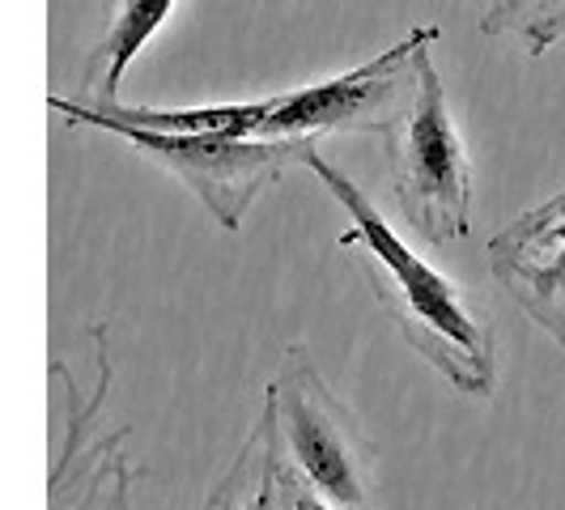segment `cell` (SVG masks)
<instances>
[{
	"label": "cell",
	"mask_w": 565,
	"mask_h": 510,
	"mask_svg": "<svg viewBox=\"0 0 565 510\" xmlns=\"http://www.w3.org/2000/svg\"><path fill=\"white\" fill-rule=\"evenodd\" d=\"M323 137H311L302 149V167L328 188L349 217L340 234V252H353L358 268L366 273L379 307L392 315L396 332L429 366L438 370L455 392L463 396H489L498 383V332L481 302L455 285L443 268H434L396 226L374 209V200L319 149Z\"/></svg>",
	"instance_id": "obj_1"
},
{
	"label": "cell",
	"mask_w": 565,
	"mask_h": 510,
	"mask_svg": "<svg viewBox=\"0 0 565 510\" xmlns=\"http://www.w3.org/2000/svg\"><path fill=\"white\" fill-rule=\"evenodd\" d=\"M484 255L493 281L565 349V188L507 222Z\"/></svg>",
	"instance_id": "obj_6"
},
{
	"label": "cell",
	"mask_w": 565,
	"mask_h": 510,
	"mask_svg": "<svg viewBox=\"0 0 565 510\" xmlns=\"http://www.w3.org/2000/svg\"><path fill=\"white\" fill-rule=\"evenodd\" d=\"M481 30L489 39H519L527 56H544L565 39V0H484Z\"/></svg>",
	"instance_id": "obj_9"
},
{
	"label": "cell",
	"mask_w": 565,
	"mask_h": 510,
	"mask_svg": "<svg viewBox=\"0 0 565 510\" xmlns=\"http://www.w3.org/2000/svg\"><path fill=\"white\" fill-rule=\"evenodd\" d=\"M277 510H349V507H340L328 493H319L294 464H285L281 455V498H277Z\"/></svg>",
	"instance_id": "obj_10"
},
{
	"label": "cell",
	"mask_w": 565,
	"mask_h": 510,
	"mask_svg": "<svg viewBox=\"0 0 565 510\" xmlns=\"http://www.w3.org/2000/svg\"><path fill=\"white\" fill-rule=\"evenodd\" d=\"M277 498H281V443H277V422L264 404L247 443L204 493L200 510H277Z\"/></svg>",
	"instance_id": "obj_8"
},
{
	"label": "cell",
	"mask_w": 565,
	"mask_h": 510,
	"mask_svg": "<svg viewBox=\"0 0 565 510\" xmlns=\"http://www.w3.org/2000/svg\"><path fill=\"white\" fill-rule=\"evenodd\" d=\"M443 39L438 26H413L396 47L328 77L319 85L255 98L252 141H302L332 132H387L413 107L422 85V56Z\"/></svg>",
	"instance_id": "obj_4"
},
{
	"label": "cell",
	"mask_w": 565,
	"mask_h": 510,
	"mask_svg": "<svg viewBox=\"0 0 565 510\" xmlns=\"http://www.w3.org/2000/svg\"><path fill=\"white\" fill-rule=\"evenodd\" d=\"M47 107L64 115L68 128H98V132H111L119 141L137 145L141 158L170 170L230 234L243 226L247 209L264 188H273L294 162H302V149L311 141V137L247 141V137H226V132H153V128H137L107 111H94L85 103H68L60 94L47 98Z\"/></svg>",
	"instance_id": "obj_2"
},
{
	"label": "cell",
	"mask_w": 565,
	"mask_h": 510,
	"mask_svg": "<svg viewBox=\"0 0 565 510\" xmlns=\"http://www.w3.org/2000/svg\"><path fill=\"white\" fill-rule=\"evenodd\" d=\"M170 9H174V0H111V18L98 34V43L89 47L82 68L85 107H94V111L119 107V82H124L128 64L141 56L145 43L162 30Z\"/></svg>",
	"instance_id": "obj_7"
},
{
	"label": "cell",
	"mask_w": 565,
	"mask_h": 510,
	"mask_svg": "<svg viewBox=\"0 0 565 510\" xmlns=\"http://www.w3.org/2000/svg\"><path fill=\"white\" fill-rule=\"evenodd\" d=\"M392 200L399 217L425 243H455L472 230V158L459 141L447 107V89L434 68V52L422 56V85L413 107L383 132Z\"/></svg>",
	"instance_id": "obj_3"
},
{
	"label": "cell",
	"mask_w": 565,
	"mask_h": 510,
	"mask_svg": "<svg viewBox=\"0 0 565 510\" xmlns=\"http://www.w3.org/2000/svg\"><path fill=\"white\" fill-rule=\"evenodd\" d=\"M268 413L277 422L285 464L349 510H370V438L349 404L328 387L307 344H289L268 383Z\"/></svg>",
	"instance_id": "obj_5"
}]
</instances>
